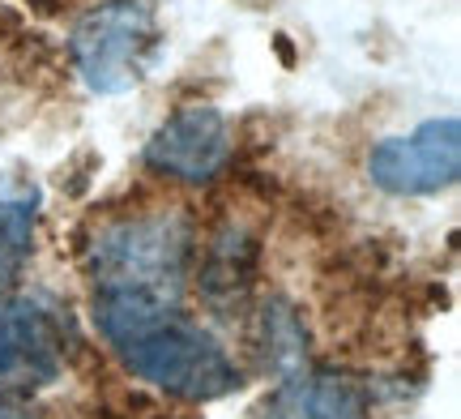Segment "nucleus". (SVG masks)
<instances>
[{
    "label": "nucleus",
    "mask_w": 461,
    "mask_h": 419,
    "mask_svg": "<svg viewBox=\"0 0 461 419\" xmlns=\"http://www.w3.org/2000/svg\"><path fill=\"white\" fill-rule=\"evenodd\" d=\"M193 261V223L180 210H141L103 223L86 244L95 321L107 342L176 313Z\"/></svg>",
    "instance_id": "obj_1"
},
{
    "label": "nucleus",
    "mask_w": 461,
    "mask_h": 419,
    "mask_svg": "<svg viewBox=\"0 0 461 419\" xmlns=\"http://www.w3.org/2000/svg\"><path fill=\"white\" fill-rule=\"evenodd\" d=\"M132 377L149 381L154 389H167L184 403H214L230 389H240V369L210 330L176 313L146 321L141 330L112 342Z\"/></svg>",
    "instance_id": "obj_2"
},
{
    "label": "nucleus",
    "mask_w": 461,
    "mask_h": 419,
    "mask_svg": "<svg viewBox=\"0 0 461 419\" xmlns=\"http://www.w3.org/2000/svg\"><path fill=\"white\" fill-rule=\"evenodd\" d=\"M158 26L146 0H107L73 26L68 56L95 95H124L146 77Z\"/></svg>",
    "instance_id": "obj_3"
},
{
    "label": "nucleus",
    "mask_w": 461,
    "mask_h": 419,
    "mask_svg": "<svg viewBox=\"0 0 461 419\" xmlns=\"http://www.w3.org/2000/svg\"><path fill=\"white\" fill-rule=\"evenodd\" d=\"M367 176L393 197H431L440 188H453L461 176L457 116L423 120L406 137H384L367 159Z\"/></svg>",
    "instance_id": "obj_4"
},
{
    "label": "nucleus",
    "mask_w": 461,
    "mask_h": 419,
    "mask_svg": "<svg viewBox=\"0 0 461 419\" xmlns=\"http://www.w3.org/2000/svg\"><path fill=\"white\" fill-rule=\"evenodd\" d=\"M235 154L227 116L210 103H184L146 141V168L176 185H214Z\"/></svg>",
    "instance_id": "obj_5"
},
{
    "label": "nucleus",
    "mask_w": 461,
    "mask_h": 419,
    "mask_svg": "<svg viewBox=\"0 0 461 419\" xmlns=\"http://www.w3.org/2000/svg\"><path fill=\"white\" fill-rule=\"evenodd\" d=\"M261 419H367V394L355 377L299 369L282 377Z\"/></svg>",
    "instance_id": "obj_6"
},
{
    "label": "nucleus",
    "mask_w": 461,
    "mask_h": 419,
    "mask_svg": "<svg viewBox=\"0 0 461 419\" xmlns=\"http://www.w3.org/2000/svg\"><path fill=\"white\" fill-rule=\"evenodd\" d=\"M34 223H39V188L0 180V291L14 287L31 261Z\"/></svg>",
    "instance_id": "obj_7"
},
{
    "label": "nucleus",
    "mask_w": 461,
    "mask_h": 419,
    "mask_svg": "<svg viewBox=\"0 0 461 419\" xmlns=\"http://www.w3.org/2000/svg\"><path fill=\"white\" fill-rule=\"evenodd\" d=\"M261 342H265V360L274 364L278 377H291L308 364V334H303V321L291 304L269 300L261 313Z\"/></svg>",
    "instance_id": "obj_8"
},
{
    "label": "nucleus",
    "mask_w": 461,
    "mask_h": 419,
    "mask_svg": "<svg viewBox=\"0 0 461 419\" xmlns=\"http://www.w3.org/2000/svg\"><path fill=\"white\" fill-rule=\"evenodd\" d=\"M248 274H252V240H244L235 227H227L210 244V261L201 269V287H205L210 300H222V291L235 296V287H244Z\"/></svg>",
    "instance_id": "obj_9"
},
{
    "label": "nucleus",
    "mask_w": 461,
    "mask_h": 419,
    "mask_svg": "<svg viewBox=\"0 0 461 419\" xmlns=\"http://www.w3.org/2000/svg\"><path fill=\"white\" fill-rule=\"evenodd\" d=\"M17 364H22V342H17V330H14V321L0 317V377H9Z\"/></svg>",
    "instance_id": "obj_10"
},
{
    "label": "nucleus",
    "mask_w": 461,
    "mask_h": 419,
    "mask_svg": "<svg viewBox=\"0 0 461 419\" xmlns=\"http://www.w3.org/2000/svg\"><path fill=\"white\" fill-rule=\"evenodd\" d=\"M0 419H31V411L22 403H14V398H0Z\"/></svg>",
    "instance_id": "obj_11"
}]
</instances>
